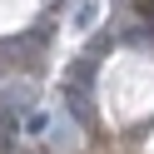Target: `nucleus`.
I'll list each match as a JSON object with an SVG mask.
<instances>
[{"instance_id":"1","label":"nucleus","mask_w":154,"mask_h":154,"mask_svg":"<svg viewBox=\"0 0 154 154\" xmlns=\"http://www.w3.org/2000/svg\"><path fill=\"white\" fill-rule=\"evenodd\" d=\"M94 20V0H80V5H75V25H90Z\"/></svg>"}]
</instances>
